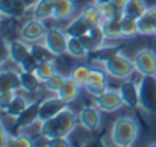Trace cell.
Instances as JSON below:
<instances>
[{
	"label": "cell",
	"instance_id": "38",
	"mask_svg": "<svg viewBox=\"0 0 156 147\" xmlns=\"http://www.w3.org/2000/svg\"><path fill=\"white\" fill-rule=\"evenodd\" d=\"M47 147H70L71 143L68 140V137H58V138H50L46 143Z\"/></svg>",
	"mask_w": 156,
	"mask_h": 147
},
{
	"label": "cell",
	"instance_id": "23",
	"mask_svg": "<svg viewBox=\"0 0 156 147\" xmlns=\"http://www.w3.org/2000/svg\"><path fill=\"white\" fill-rule=\"evenodd\" d=\"M65 53L70 55L71 58H76V59H83V58H88V55H90L88 49L83 46V43L77 37H68V40H67V52Z\"/></svg>",
	"mask_w": 156,
	"mask_h": 147
},
{
	"label": "cell",
	"instance_id": "22",
	"mask_svg": "<svg viewBox=\"0 0 156 147\" xmlns=\"http://www.w3.org/2000/svg\"><path fill=\"white\" fill-rule=\"evenodd\" d=\"M32 18L43 21L53 18V0H38L32 8Z\"/></svg>",
	"mask_w": 156,
	"mask_h": 147
},
{
	"label": "cell",
	"instance_id": "28",
	"mask_svg": "<svg viewBox=\"0 0 156 147\" xmlns=\"http://www.w3.org/2000/svg\"><path fill=\"white\" fill-rule=\"evenodd\" d=\"M146 11H147V3H146V0H129V2L126 3V6L123 8L121 14L130 15V17H133V18H140Z\"/></svg>",
	"mask_w": 156,
	"mask_h": 147
},
{
	"label": "cell",
	"instance_id": "4",
	"mask_svg": "<svg viewBox=\"0 0 156 147\" xmlns=\"http://www.w3.org/2000/svg\"><path fill=\"white\" fill-rule=\"evenodd\" d=\"M138 88H140L138 108H141L149 115H156V74L141 76Z\"/></svg>",
	"mask_w": 156,
	"mask_h": 147
},
{
	"label": "cell",
	"instance_id": "19",
	"mask_svg": "<svg viewBox=\"0 0 156 147\" xmlns=\"http://www.w3.org/2000/svg\"><path fill=\"white\" fill-rule=\"evenodd\" d=\"M91 26L93 24L79 14V15L73 17L68 21V24L65 27V32H67L68 37H77V38H80V37H83V35L88 34V30L91 29Z\"/></svg>",
	"mask_w": 156,
	"mask_h": 147
},
{
	"label": "cell",
	"instance_id": "41",
	"mask_svg": "<svg viewBox=\"0 0 156 147\" xmlns=\"http://www.w3.org/2000/svg\"><path fill=\"white\" fill-rule=\"evenodd\" d=\"M3 18H6V17H5V15H2V14H0V26H2V23H3Z\"/></svg>",
	"mask_w": 156,
	"mask_h": 147
},
{
	"label": "cell",
	"instance_id": "5",
	"mask_svg": "<svg viewBox=\"0 0 156 147\" xmlns=\"http://www.w3.org/2000/svg\"><path fill=\"white\" fill-rule=\"evenodd\" d=\"M135 71L141 76H155L156 74V53L152 49H141L133 58Z\"/></svg>",
	"mask_w": 156,
	"mask_h": 147
},
{
	"label": "cell",
	"instance_id": "13",
	"mask_svg": "<svg viewBox=\"0 0 156 147\" xmlns=\"http://www.w3.org/2000/svg\"><path fill=\"white\" fill-rule=\"evenodd\" d=\"M76 14L74 0H53V20L70 21Z\"/></svg>",
	"mask_w": 156,
	"mask_h": 147
},
{
	"label": "cell",
	"instance_id": "24",
	"mask_svg": "<svg viewBox=\"0 0 156 147\" xmlns=\"http://www.w3.org/2000/svg\"><path fill=\"white\" fill-rule=\"evenodd\" d=\"M29 47H30L32 56L35 58V61H37L38 64H41V62H49V61H53V59L56 58L44 43H43V44H40L38 41L29 43Z\"/></svg>",
	"mask_w": 156,
	"mask_h": 147
},
{
	"label": "cell",
	"instance_id": "26",
	"mask_svg": "<svg viewBox=\"0 0 156 147\" xmlns=\"http://www.w3.org/2000/svg\"><path fill=\"white\" fill-rule=\"evenodd\" d=\"M20 82H21V90H24L29 94L37 93L41 88V82L37 79L34 71H20Z\"/></svg>",
	"mask_w": 156,
	"mask_h": 147
},
{
	"label": "cell",
	"instance_id": "6",
	"mask_svg": "<svg viewBox=\"0 0 156 147\" xmlns=\"http://www.w3.org/2000/svg\"><path fill=\"white\" fill-rule=\"evenodd\" d=\"M67 40H68V35H67L65 29L50 27V29H47V32L43 38V43L58 58L67 52Z\"/></svg>",
	"mask_w": 156,
	"mask_h": 147
},
{
	"label": "cell",
	"instance_id": "1",
	"mask_svg": "<svg viewBox=\"0 0 156 147\" xmlns=\"http://www.w3.org/2000/svg\"><path fill=\"white\" fill-rule=\"evenodd\" d=\"M79 124L77 115L68 106L64 108L59 114L43 120L40 124V135L46 140L58 138V137H68Z\"/></svg>",
	"mask_w": 156,
	"mask_h": 147
},
{
	"label": "cell",
	"instance_id": "35",
	"mask_svg": "<svg viewBox=\"0 0 156 147\" xmlns=\"http://www.w3.org/2000/svg\"><path fill=\"white\" fill-rule=\"evenodd\" d=\"M65 77L67 76H64L62 73H59V71H56V73H53L52 76L43 84V87H44V90H47L49 93H53V94H56L58 93V90L61 88V85L64 84V81H65Z\"/></svg>",
	"mask_w": 156,
	"mask_h": 147
},
{
	"label": "cell",
	"instance_id": "11",
	"mask_svg": "<svg viewBox=\"0 0 156 147\" xmlns=\"http://www.w3.org/2000/svg\"><path fill=\"white\" fill-rule=\"evenodd\" d=\"M8 55H9V59L18 67L32 53H30L29 43H26L24 40H11L8 41Z\"/></svg>",
	"mask_w": 156,
	"mask_h": 147
},
{
	"label": "cell",
	"instance_id": "31",
	"mask_svg": "<svg viewBox=\"0 0 156 147\" xmlns=\"http://www.w3.org/2000/svg\"><path fill=\"white\" fill-rule=\"evenodd\" d=\"M56 71H58V70H56L55 62H53V61H49V62H41V64H38V65L35 67V70H34V74L37 76V79H38L41 84H44L53 73H56Z\"/></svg>",
	"mask_w": 156,
	"mask_h": 147
},
{
	"label": "cell",
	"instance_id": "3",
	"mask_svg": "<svg viewBox=\"0 0 156 147\" xmlns=\"http://www.w3.org/2000/svg\"><path fill=\"white\" fill-rule=\"evenodd\" d=\"M102 68L109 74V77L114 79H130L132 74L135 73V65H133V59H130L129 56H126L123 52H118L117 55H114L112 58L103 61Z\"/></svg>",
	"mask_w": 156,
	"mask_h": 147
},
{
	"label": "cell",
	"instance_id": "20",
	"mask_svg": "<svg viewBox=\"0 0 156 147\" xmlns=\"http://www.w3.org/2000/svg\"><path fill=\"white\" fill-rule=\"evenodd\" d=\"M121 17V15H120ZM120 17H114V18H106L100 23V27L103 30L105 37L108 41H115L123 38L121 35V23H120Z\"/></svg>",
	"mask_w": 156,
	"mask_h": 147
},
{
	"label": "cell",
	"instance_id": "7",
	"mask_svg": "<svg viewBox=\"0 0 156 147\" xmlns=\"http://www.w3.org/2000/svg\"><path fill=\"white\" fill-rule=\"evenodd\" d=\"M109 74L105 71L103 68H91L90 71V76H88V81L85 84V91L93 96V97H97L100 94H103L105 91L109 88V81H108Z\"/></svg>",
	"mask_w": 156,
	"mask_h": 147
},
{
	"label": "cell",
	"instance_id": "36",
	"mask_svg": "<svg viewBox=\"0 0 156 147\" xmlns=\"http://www.w3.org/2000/svg\"><path fill=\"white\" fill-rule=\"evenodd\" d=\"M17 94V91H8V90H0V111L5 112L6 108L9 106L11 100Z\"/></svg>",
	"mask_w": 156,
	"mask_h": 147
},
{
	"label": "cell",
	"instance_id": "30",
	"mask_svg": "<svg viewBox=\"0 0 156 147\" xmlns=\"http://www.w3.org/2000/svg\"><path fill=\"white\" fill-rule=\"evenodd\" d=\"M96 6L99 8L103 20L106 18H114V17H120L121 15V11L111 2V0H94Z\"/></svg>",
	"mask_w": 156,
	"mask_h": 147
},
{
	"label": "cell",
	"instance_id": "34",
	"mask_svg": "<svg viewBox=\"0 0 156 147\" xmlns=\"http://www.w3.org/2000/svg\"><path fill=\"white\" fill-rule=\"evenodd\" d=\"M118 52H121V49H120L118 46H106V44H103L100 49H97L96 52H93V55H94L93 59H94L96 62L102 64L103 61L109 59V58H112V56L117 55Z\"/></svg>",
	"mask_w": 156,
	"mask_h": 147
},
{
	"label": "cell",
	"instance_id": "32",
	"mask_svg": "<svg viewBox=\"0 0 156 147\" xmlns=\"http://www.w3.org/2000/svg\"><path fill=\"white\" fill-rule=\"evenodd\" d=\"M35 140L29 135L18 134V135H8L5 147H34Z\"/></svg>",
	"mask_w": 156,
	"mask_h": 147
},
{
	"label": "cell",
	"instance_id": "16",
	"mask_svg": "<svg viewBox=\"0 0 156 147\" xmlns=\"http://www.w3.org/2000/svg\"><path fill=\"white\" fill-rule=\"evenodd\" d=\"M37 121H40V102H30L29 106L15 118V127H29Z\"/></svg>",
	"mask_w": 156,
	"mask_h": 147
},
{
	"label": "cell",
	"instance_id": "17",
	"mask_svg": "<svg viewBox=\"0 0 156 147\" xmlns=\"http://www.w3.org/2000/svg\"><path fill=\"white\" fill-rule=\"evenodd\" d=\"M80 41L83 43V46L88 49L90 53H93V52H96L97 49H100L105 44V41H108V40H106V37H105V34L100 26H91V29L88 30V34L83 35V37H80Z\"/></svg>",
	"mask_w": 156,
	"mask_h": 147
},
{
	"label": "cell",
	"instance_id": "33",
	"mask_svg": "<svg viewBox=\"0 0 156 147\" xmlns=\"http://www.w3.org/2000/svg\"><path fill=\"white\" fill-rule=\"evenodd\" d=\"M90 71H91V68H90L88 65L80 64V65H76V67L71 70L70 77H71V79H73L79 87H80V88H83V87H85V84H87V81H88Z\"/></svg>",
	"mask_w": 156,
	"mask_h": 147
},
{
	"label": "cell",
	"instance_id": "21",
	"mask_svg": "<svg viewBox=\"0 0 156 147\" xmlns=\"http://www.w3.org/2000/svg\"><path fill=\"white\" fill-rule=\"evenodd\" d=\"M79 93H80V87H79L70 76H67L65 81H64V84H62L61 88L58 90L56 96L61 97L62 100H65L67 103H71V102H74V100L77 99Z\"/></svg>",
	"mask_w": 156,
	"mask_h": 147
},
{
	"label": "cell",
	"instance_id": "27",
	"mask_svg": "<svg viewBox=\"0 0 156 147\" xmlns=\"http://www.w3.org/2000/svg\"><path fill=\"white\" fill-rule=\"evenodd\" d=\"M29 103L30 102H27V99L24 97V96H21V94H15L14 99L11 100V103H9V106L6 108V111H5V114L8 115V117H12V118H17L27 106H29Z\"/></svg>",
	"mask_w": 156,
	"mask_h": 147
},
{
	"label": "cell",
	"instance_id": "2",
	"mask_svg": "<svg viewBox=\"0 0 156 147\" xmlns=\"http://www.w3.org/2000/svg\"><path fill=\"white\" fill-rule=\"evenodd\" d=\"M140 126L135 118L124 115L118 117L111 127V141L114 146L118 147H130L135 144L138 138Z\"/></svg>",
	"mask_w": 156,
	"mask_h": 147
},
{
	"label": "cell",
	"instance_id": "10",
	"mask_svg": "<svg viewBox=\"0 0 156 147\" xmlns=\"http://www.w3.org/2000/svg\"><path fill=\"white\" fill-rule=\"evenodd\" d=\"M46 32H47V27H46L44 21L43 20L32 18V20L26 21L21 26V29H20V38L24 40L26 43H35V41L43 40L44 35H46Z\"/></svg>",
	"mask_w": 156,
	"mask_h": 147
},
{
	"label": "cell",
	"instance_id": "12",
	"mask_svg": "<svg viewBox=\"0 0 156 147\" xmlns=\"http://www.w3.org/2000/svg\"><path fill=\"white\" fill-rule=\"evenodd\" d=\"M67 106H68V103L65 100H62L61 97H58L56 94L53 97L44 99L43 102H40V121L55 117L56 114H59Z\"/></svg>",
	"mask_w": 156,
	"mask_h": 147
},
{
	"label": "cell",
	"instance_id": "29",
	"mask_svg": "<svg viewBox=\"0 0 156 147\" xmlns=\"http://www.w3.org/2000/svg\"><path fill=\"white\" fill-rule=\"evenodd\" d=\"M80 15L88 20L93 26H100V23L103 21V17L99 11V8L96 6V3H90V5H85L80 11Z\"/></svg>",
	"mask_w": 156,
	"mask_h": 147
},
{
	"label": "cell",
	"instance_id": "39",
	"mask_svg": "<svg viewBox=\"0 0 156 147\" xmlns=\"http://www.w3.org/2000/svg\"><path fill=\"white\" fill-rule=\"evenodd\" d=\"M8 131H6V127H5V124H3V120L0 118V146L5 147V143H6V138H8Z\"/></svg>",
	"mask_w": 156,
	"mask_h": 147
},
{
	"label": "cell",
	"instance_id": "25",
	"mask_svg": "<svg viewBox=\"0 0 156 147\" xmlns=\"http://www.w3.org/2000/svg\"><path fill=\"white\" fill-rule=\"evenodd\" d=\"M120 23H121V35L124 40L127 38H133L138 34V18H133L130 15H124L121 14L120 17Z\"/></svg>",
	"mask_w": 156,
	"mask_h": 147
},
{
	"label": "cell",
	"instance_id": "15",
	"mask_svg": "<svg viewBox=\"0 0 156 147\" xmlns=\"http://www.w3.org/2000/svg\"><path fill=\"white\" fill-rule=\"evenodd\" d=\"M138 34L144 37L156 35V5L147 8V11L138 18Z\"/></svg>",
	"mask_w": 156,
	"mask_h": 147
},
{
	"label": "cell",
	"instance_id": "14",
	"mask_svg": "<svg viewBox=\"0 0 156 147\" xmlns=\"http://www.w3.org/2000/svg\"><path fill=\"white\" fill-rule=\"evenodd\" d=\"M121 99L124 102V106L129 108H136L140 103V88H138V82L135 81H124L120 88H118Z\"/></svg>",
	"mask_w": 156,
	"mask_h": 147
},
{
	"label": "cell",
	"instance_id": "37",
	"mask_svg": "<svg viewBox=\"0 0 156 147\" xmlns=\"http://www.w3.org/2000/svg\"><path fill=\"white\" fill-rule=\"evenodd\" d=\"M0 14L6 18L15 17L14 12V0H0Z\"/></svg>",
	"mask_w": 156,
	"mask_h": 147
},
{
	"label": "cell",
	"instance_id": "9",
	"mask_svg": "<svg viewBox=\"0 0 156 147\" xmlns=\"http://www.w3.org/2000/svg\"><path fill=\"white\" fill-rule=\"evenodd\" d=\"M100 109L94 105V106H83L79 114H77V120H79V124L90 131V132H96L100 129L102 126V115H100Z\"/></svg>",
	"mask_w": 156,
	"mask_h": 147
},
{
	"label": "cell",
	"instance_id": "40",
	"mask_svg": "<svg viewBox=\"0 0 156 147\" xmlns=\"http://www.w3.org/2000/svg\"><path fill=\"white\" fill-rule=\"evenodd\" d=\"M111 2H112V3H114V5H115V6L120 9V11H123V8L126 6V3H127L129 0H111Z\"/></svg>",
	"mask_w": 156,
	"mask_h": 147
},
{
	"label": "cell",
	"instance_id": "18",
	"mask_svg": "<svg viewBox=\"0 0 156 147\" xmlns=\"http://www.w3.org/2000/svg\"><path fill=\"white\" fill-rule=\"evenodd\" d=\"M0 90H8V91H18L21 90V82H20V70H12L0 68Z\"/></svg>",
	"mask_w": 156,
	"mask_h": 147
},
{
	"label": "cell",
	"instance_id": "8",
	"mask_svg": "<svg viewBox=\"0 0 156 147\" xmlns=\"http://www.w3.org/2000/svg\"><path fill=\"white\" fill-rule=\"evenodd\" d=\"M94 105L102 112H115L124 106V102L121 99V94L115 88H108L103 94L94 97Z\"/></svg>",
	"mask_w": 156,
	"mask_h": 147
}]
</instances>
